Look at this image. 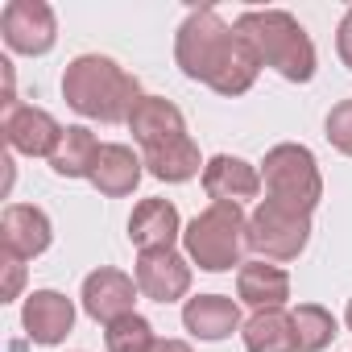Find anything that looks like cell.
I'll list each match as a JSON object with an SVG mask.
<instances>
[{"label":"cell","mask_w":352,"mask_h":352,"mask_svg":"<svg viewBox=\"0 0 352 352\" xmlns=\"http://www.w3.org/2000/svg\"><path fill=\"white\" fill-rule=\"evenodd\" d=\"M174 63L187 79L208 83L220 96H245L261 71L253 46L232 25H224L216 9L187 13V21L179 25V38H174Z\"/></svg>","instance_id":"6da1fadb"},{"label":"cell","mask_w":352,"mask_h":352,"mask_svg":"<svg viewBox=\"0 0 352 352\" xmlns=\"http://www.w3.org/2000/svg\"><path fill=\"white\" fill-rule=\"evenodd\" d=\"M63 100L100 124H120L141 104V83L108 54H79L63 71Z\"/></svg>","instance_id":"7a4b0ae2"},{"label":"cell","mask_w":352,"mask_h":352,"mask_svg":"<svg viewBox=\"0 0 352 352\" xmlns=\"http://www.w3.org/2000/svg\"><path fill=\"white\" fill-rule=\"evenodd\" d=\"M232 30L253 46L257 63L274 67L282 79L307 83L315 75V42L298 25V17H290L286 9H249L236 17Z\"/></svg>","instance_id":"3957f363"},{"label":"cell","mask_w":352,"mask_h":352,"mask_svg":"<svg viewBox=\"0 0 352 352\" xmlns=\"http://www.w3.org/2000/svg\"><path fill=\"white\" fill-rule=\"evenodd\" d=\"M183 245H187V257L208 274L245 265L241 257L249 249V216L236 204H212L183 228Z\"/></svg>","instance_id":"277c9868"},{"label":"cell","mask_w":352,"mask_h":352,"mask_svg":"<svg viewBox=\"0 0 352 352\" xmlns=\"http://www.w3.org/2000/svg\"><path fill=\"white\" fill-rule=\"evenodd\" d=\"M261 187H265L270 204H278L294 216H311L323 199V179H319L315 153L294 141L274 145L261 162Z\"/></svg>","instance_id":"5b68a950"},{"label":"cell","mask_w":352,"mask_h":352,"mask_svg":"<svg viewBox=\"0 0 352 352\" xmlns=\"http://www.w3.org/2000/svg\"><path fill=\"white\" fill-rule=\"evenodd\" d=\"M311 241V216H294L270 199H261L249 216V249L265 261H294Z\"/></svg>","instance_id":"8992f818"},{"label":"cell","mask_w":352,"mask_h":352,"mask_svg":"<svg viewBox=\"0 0 352 352\" xmlns=\"http://www.w3.org/2000/svg\"><path fill=\"white\" fill-rule=\"evenodd\" d=\"M0 34L17 54H46L58 42V17L46 0H9L0 13Z\"/></svg>","instance_id":"52a82bcc"},{"label":"cell","mask_w":352,"mask_h":352,"mask_svg":"<svg viewBox=\"0 0 352 352\" xmlns=\"http://www.w3.org/2000/svg\"><path fill=\"white\" fill-rule=\"evenodd\" d=\"M129 133L133 141L149 153H162V149H174V145H183L191 133H187V120L179 112V104H170L162 96H141V104L133 108L129 116Z\"/></svg>","instance_id":"ba28073f"},{"label":"cell","mask_w":352,"mask_h":352,"mask_svg":"<svg viewBox=\"0 0 352 352\" xmlns=\"http://www.w3.org/2000/svg\"><path fill=\"white\" fill-rule=\"evenodd\" d=\"M63 133H67V129H63L46 108L17 104L13 112H5V141H9V149H17V153L54 157L58 145H63Z\"/></svg>","instance_id":"9c48e42d"},{"label":"cell","mask_w":352,"mask_h":352,"mask_svg":"<svg viewBox=\"0 0 352 352\" xmlns=\"http://www.w3.org/2000/svg\"><path fill=\"white\" fill-rule=\"evenodd\" d=\"M133 302H137V282L112 265L96 270L83 278V311L96 319V323H116L124 315H133Z\"/></svg>","instance_id":"30bf717a"},{"label":"cell","mask_w":352,"mask_h":352,"mask_svg":"<svg viewBox=\"0 0 352 352\" xmlns=\"http://www.w3.org/2000/svg\"><path fill=\"white\" fill-rule=\"evenodd\" d=\"M137 290L153 302H179L191 290V265L174 249L141 253L137 257Z\"/></svg>","instance_id":"8fae6325"},{"label":"cell","mask_w":352,"mask_h":352,"mask_svg":"<svg viewBox=\"0 0 352 352\" xmlns=\"http://www.w3.org/2000/svg\"><path fill=\"white\" fill-rule=\"evenodd\" d=\"M54 241V228H50V216L34 204H9L5 216H0V245L5 253L30 261L38 253H46Z\"/></svg>","instance_id":"7c38bea8"},{"label":"cell","mask_w":352,"mask_h":352,"mask_svg":"<svg viewBox=\"0 0 352 352\" xmlns=\"http://www.w3.org/2000/svg\"><path fill=\"white\" fill-rule=\"evenodd\" d=\"M21 327L34 344H63L75 327V302L58 290H34L21 307Z\"/></svg>","instance_id":"4fadbf2b"},{"label":"cell","mask_w":352,"mask_h":352,"mask_svg":"<svg viewBox=\"0 0 352 352\" xmlns=\"http://www.w3.org/2000/svg\"><path fill=\"white\" fill-rule=\"evenodd\" d=\"M204 191L212 204H245V199H257L261 195V170L249 166L245 157H232V153H216L208 166H204Z\"/></svg>","instance_id":"5bb4252c"},{"label":"cell","mask_w":352,"mask_h":352,"mask_svg":"<svg viewBox=\"0 0 352 352\" xmlns=\"http://www.w3.org/2000/svg\"><path fill=\"white\" fill-rule=\"evenodd\" d=\"M174 236H183V220L179 208L170 199H141L129 216V241L137 245V253H157V249H174Z\"/></svg>","instance_id":"9a60e30c"},{"label":"cell","mask_w":352,"mask_h":352,"mask_svg":"<svg viewBox=\"0 0 352 352\" xmlns=\"http://www.w3.org/2000/svg\"><path fill=\"white\" fill-rule=\"evenodd\" d=\"M141 157L129 149V145H104L100 149V157H96V170H91V187L100 191V195H108V199H124V195H133L137 191V183H141Z\"/></svg>","instance_id":"2e32d148"},{"label":"cell","mask_w":352,"mask_h":352,"mask_svg":"<svg viewBox=\"0 0 352 352\" xmlns=\"http://www.w3.org/2000/svg\"><path fill=\"white\" fill-rule=\"evenodd\" d=\"M183 327L199 340H228L241 327V307L228 294H199L183 307Z\"/></svg>","instance_id":"e0dca14e"},{"label":"cell","mask_w":352,"mask_h":352,"mask_svg":"<svg viewBox=\"0 0 352 352\" xmlns=\"http://www.w3.org/2000/svg\"><path fill=\"white\" fill-rule=\"evenodd\" d=\"M236 298L249 302L253 311H274L290 298V274L282 265H265V261H245L236 274Z\"/></svg>","instance_id":"ac0fdd59"},{"label":"cell","mask_w":352,"mask_h":352,"mask_svg":"<svg viewBox=\"0 0 352 352\" xmlns=\"http://www.w3.org/2000/svg\"><path fill=\"white\" fill-rule=\"evenodd\" d=\"M241 336H245V348L249 352H298V344H294V319L282 307L253 311V319L245 323Z\"/></svg>","instance_id":"d6986e66"},{"label":"cell","mask_w":352,"mask_h":352,"mask_svg":"<svg viewBox=\"0 0 352 352\" xmlns=\"http://www.w3.org/2000/svg\"><path fill=\"white\" fill-rule=\"evenodd\" d=\"M100 149H104V145L96 141L91 129L71 124V129L63 133V145H58V153L50 157V166H54V174H63V179H91Z\"/></svg>","instance_id":"ffe728a7"},{"label":"cell","mask_w":352,"mask_h":352,"mask_svg":"<svg viewBox=\"0 0 352 352\" xmlns=\"http://www.w3.org/2000/svg\"><path fill=\"white\" fill-rule=\"evenodd\" d=\"M290 319H294V344H298V352H323L340 336L336 315L327 307H319V302H298L290 311Z\"/></svg>","instance_id":"44dd1931"},{"label":"cell","mask_w":352,"mask_h":352,"mask_svg":"<svg viewBox=\"0 0 352 352\" xmlns=\"http://www.w3.org/2000/svg\"><path fill=\"white\" fill-rule=\"evenodd\" d=\"M104 344H108V352H149L157 344V336H153V323L133 311L104 327Z\"/></svg>","instance_id":"7402d4cb"},{"label":"cell","mask_w":352,"mask_h":352,"mask_svg":"<svg viewBox=\"0 0 352 352\" xmlns=\"http://www.w3.org/2000/svg\"><path fill=\"white\" fill-rule=\"evenodd\" d=\"M323 133H327V141H331L340 153H348V157H352V100H340V104L327 112Z\"/></svg>","instance_id":"603a6c76"},{"label":"cell","mask_w":352,"mask_h":352,"mask_svg":"<svg viewBox=\"0 0 352 352\" xmlns=\"http://www.w3.org/2000/svg\"><path fill=\"white\" fill-rule=\"evenodd\" d=\"M0 270H5V286H0V302H13V298L21 294V282H25V265H21V257L5 253V257H0Z\"/></svg>","instance_id":"cb8c5ba5"},{"label":"cell","mask_w":352,"mask_h":352,"mask_svg":"<svg viewBox=\"0 0 352 352\" xmlns=\"http://www.w3.org/2000/svg\"><path fill=\"white\" fill-rule=\"evenodd\" d=\"M336 50H340V58H344V67L352 71V9L340 17V30H336Z\"/></svg>","instance_id":"d4e9b609"},{"label":"cell","mask_w":352,"mask_h":352,"mask_svg":"<svg viewBox=\"0 0 352 352\" xmlns=\"http://www.w3.org/2000/svg\"><path fill=\"white\" fill-rule=\"evenodd\" d=\"M0 75H5V100H0V104L13 112V108H17V100H13V63H9V58H0Z\"/></svg>","instance_id":"484cf974"},{"label":"cell","mask_w":352,"mask_h":352,"mask_svg":"<svg viewBox=\"0 0 352 352\" xmlns=\"http://www.w3.org/2000/svg\"><path fill=\"white\" fill-rule=\"evenodd\" d=\"M149 352H195V348H191L187 340H157Z\"/></svg>","instance_id":"4316f807"},{"label":"cell","mask_w":352,"mask_h":352,"mask_svg":"<svg viewBox=\"0 0 352 352\" xmlns=\"http://www.w3.org/2000/svg\"><path fill=\"white\" fill-rule=\"evenodd\" d=\"M344 323H348V331H352V298H348V311H344Z\"/></svg>","instance_id":"83f0119b"}]
</instances>
